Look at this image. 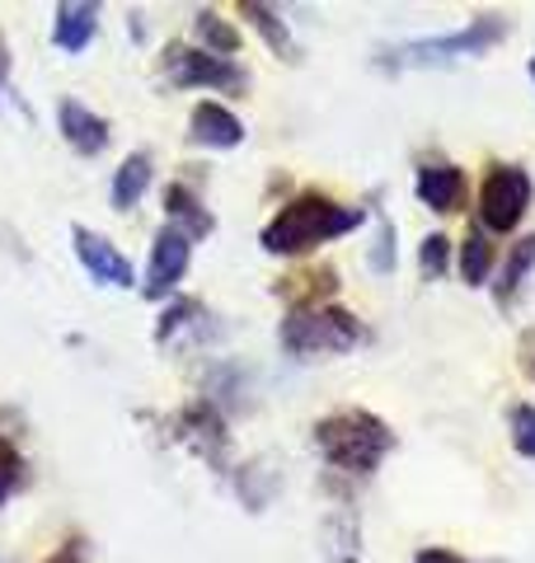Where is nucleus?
Masks as SVG:
<instances>
[{
    "label": "nucleus",
    "instance_id": "nucleus-5",
    "mask_svg": "<svg viewBox=\"0 0 535 563\" xmlns=\"http://www.w3.org/2000/svg\"><path fill=\"white\" fill-rule=\"evenodd\" d=\"M160 76L170 90H207V95H240L249 90V70L230 57H211V52L193 43H170L160 52Z\"/></svg>",
    "mask_w": 535,
    "mask_h": 563
},
{
    "label": "nucleus",
    "instance_id": "nucleus-1",
    "mask_svg": "<svg viewBox=\"0 0 535 563\" xmlns=\"http://www.w3.org/2000/svg\"><path fill=\"white\" fill-rule=\"evenodd\" d=\"M362 225H367V207H348L329 198V192L306 188L268 217V225L259 231V244L273 258H306L319 244L343 240L352 231H362Z\"/></svg>",
    "mask_w": 535,
    "mask_h": 563
},
{
    "label": "nucleus",
    "instance_id": "nucleus-7",
    "mask_svg": "<svg viewBox=\"0 0 535 563\" xmlns=\"http://www.w3.org/2000/svg\"><path fill=\"white\" fill-rule=\"evenodd\" d=\"M170 442L193 451L198 461H207V470H217V474L230 470V422L217 404L203 399V395L188 399L184 409L170 418Z\"/></svg>",
    "mask_w": 535,
    "mask_h": 563
},
{
    "label": "nucleus",
    "instance_id": "nucleus-23",
    "mask_svg": "<svg viewBox=\"0 0 535 563\" xmlns=\"http://www.w3.org/2000/svg\"><path fill=\"white\" fill-rule=\"evenodd\" d=\"M236 488H240V503L249 512H263L268 498H273V488H277V470H268V455L236 470Z\"/></svg>",
    "mask_w": 535,
    "mask_h": 563
},
{
    "label": "nucleus",
    "instance_id": "nucleus-12",
    "mask_svg": "<svg viewBox=\"0 0 535 563\" xmlns=\"http://www.w3.org/2000/svg\"><path fill=\"white\" fill-rule=\"evenodd\" d=\"M244 122L226 109L217 99H198L188 113V146H203V151H236L244 146Z\"/></svg>",
    "mask_w": 535,
    "mask_h": 563
},
{
    "label": "nucleus",
    "instance_id": "nucleus-8",
    "mask_svg": "<svg viewBox=\"0 0 535 563\" xmlns=\"http://www.w3.org/2000/svg\"><path fill=\"white\" fill-rule=\"evenodd\" d=\"M70 250H76V263L85 268V277L95 282V287H113V291H132L137 287V268L132 258L118 250L109 235H99L95 225L85 221H70Z\"/></svg>",
    "mask_w": 535,
    "mask_h": 563
},
{
    "label": "nucleus",
    "instance_id": "nucleus-27",
    "mask_svg": "<svg viewBox=\"0 0 535 563\" xmlns=\"http://www.w3.org/2000/svg\"><path fill=\"white\" fill-rule=\"evenodd\" d=\"M507 437L522 461H535V404H512L507 409Z\"/></svg>",
    "mask_w": 535,
    "mask_h": 563
},
{
    "label": "nucleus",
    "instance_id": "nucleus-2",
    "mask_svg": "<svg viewBox=\"0 0 535 563\" xmlns=\"http://www.w3.org/2000/svg\"><path fill=\"white\" fill-rule=\"evenodd\" d=\"M310 442L329 470L348 479H371L385 465V455L400 446V437L371 409H334L310 428Z\"/></svg>",
    "mask_w": 535,
    "mask_h": 563
},
{
    "label": "nucleus",
    "instance_id": "nucleus-18",
    "mask_svg": "<svg viewBox=\"0 0 535 563\" xmlns=\"http://www.w3.org/2000/svg\"><path fill=\"white\" fill-rule=\"evenodd\" d=\"M531 273H535V235H522L516 244H507V254H503V263H498V273L489 282L498 310H512L516 306V296H522Z\"/></svg>",
    "mask_w": 535,
    "mask_h": 563
},
{
    "label": "nucleus",
    "instance_id": "nucleus-28",
    "mask_svg": "<svg viewBox=\"0 0 535 563\" xmlns=\"http://www.w3.org/2000/svg\"><path fill=\"white\" fill-rule=\"evenodd\" d=\"M43 563H89V540L85 536H66Z\"/></svg>",
    "mask_w": 535,
    "mask_h": 563
},
{
    "label": "nucleus",
    "instance_id": "nucleus-25",
    "mask_svg": "<svg viewBox=\"0 0 535 563\" xmlns=\"http://www.w3.org/2000/svg\"><path fill=\"white\" fill-rule=\"evenodd\" d=\"M24 470H29V465H24L20 442H14V437H10L6 428H0V507H6V503L14 498V493L24 488V479H29Z\"/></svg>",
    "mask_w": 535,
    "mask_h": 563
},
{
    "label": "nucleus",
    "instance_id": "nucleus-21",
    "mask_svg": "<svg viewBox=\"0 0 535 563\" xmlns=\"http://www.w3.org/2000/svg\"><path fill=\"white\" fill-rule=\"evenodd\" d=\"M193 47L211 52V57H230V62H236L240 29L230 24L221 10H198V14H193Z\"/></svg>",
    "mask_w": 535,
    "mask_h": 563
},
{
    "label": "nucleus",
    "instance_id": "nucleus-26",
    "mask_svg": "<svg viewBox=\"0 0 535 563\" xmlns=\"http://www.w3.org/2000/svg\"><path fill=\"white\" fill-rule=\"evenodd\" d=\"M446 268H451V240H446L441 231L423 235V244H418V277L437 282V277H446Z\"/></svg>",
    "mask_w": 535,
    "mask_h": 563
},
{
    "label": "nucleus",
    "instance_id": "nucleus-29",
    "mask_svg": "<svg viewBox=\"0 0 535 563\" xmlns=\"http://www.w3.org/2000/svg\"><path fill=\"white\" fill-rule=\"evenodd\" d=\"M414 563H470V559L456 554V550H441V544H423V550L414 554Z\"/></svg>",
    "mask_w": 535,
    "mask_h": 563
},
{
    "label": "nucleus",
    "instance_id": "nucleus-22",
    "mask_svg": "<svg viewBox=\"0 0 535 563\" xmlns=\"http://www.w3.org/2000/svg\"><path fill=\"white\" fill-rule=\"evenodd\" d=\"M493 244H489V235L474 231L460 240V254H456V273H460V282H466V287H489V277H493Z\"/></svg>",
    "mask_w": 535,
    "mask_h": 563
},
{
    "label": "nucleus",
    "instance_id": "nucleus-4",
    "mask_svg": "<svg viewBox=\"0 0 535 563\" xmlns=\"http://www.w3.org/2000/svg\"><path fill=\"white\" fill-rule=\"evenodd\" d=\"M277 343L296 362L315 357H343V352L367 343V324L343 306H301L277 320Z\"/></svg>",
    "mask_w": 535,
    "mask_h": 563
},
{
    "label": "nucleus",
    "instance_id": "nucleus-17",
    "mask_svg": "<svg viewBox=\"0 0 535 563\" xmlns=\"http://www.w3.org/2000/svg\"><path fill=\"white\" fill-rule=\"evenodd\" d=\"M319 554L325 563H362V517L352 507H334L319 521Z\"/></svg>",
    "mask_w": 535,
    "mask_h": 563
},
{
    "label": "nucleus",
    "instance_id": "nucleus-16",
    "mask_svg": "<svg viewBox=\"0 0 535 563\" xmlns=\"http://www.w3.org/2000/svg\"><path fill=\"white\" fill-rule=\"evenodd\" d=\"M151 179H155V161L151 151H132L122 155V165L113 169V184H109V207L118 217H128V211L141 207V198L151 192Z\"/></svg>",
    "mask_w": 535,
    "mask_h": 563
},
{
    "label": "nucleus",
    "instance_id": "nucleus-13",
    "mask_svg": "<svg viewBox=\"0 0 535 563\" xmlns=\"http://www.w3.org/2000/svg\"><path fill=\"white\" fill-rule=\"evenodd\" d=\"M160 207H165V225H174L184 240H207L217 235V217H211V207L203 202L198 188L188 184H165L160 192Z\"/></svg>",
    "mask_w": 535,
    "mask_h": 563
},
{
    "label": "nucleus",
    "instance_id": "nucleus-6",
    "mask_svg": "<svg viewBox=\"0 0 535 563\" xmlns=\"http://www.w3.org/2000/svg\"><path fill=\"white\" fill-rule=\"evenodd\" d=\"M535 202V184L526 165H503L493 161L484 184H479V231L484 235H512L526 221V211Z\"/></svg>",
    "mask_w": 535,
    "mask_h": 563
},
{
    "label": "nucleus",
    "instance_id": "nucleus-24",
    "mask_svg": "<svg viewBox=\"0 0 535 563\" xmlns=\"http://www.w3.org/2000/svg\"><path fill=\"white\" fill-rule=\"evenodd\" d=\"M367 268L376 277H390L400 268V231L390 217H376V235H371V250H367Z\"/></svg>",
    "mask_w": 535,
    "mask_h": 563
},
{
    "label": "nucleus",
    "instance_id": "nucleus-31",
    "mask_svg": "<svg viewBox=\"0 0 535 563\" xmlns=\"http://www.w3.org/2000/svg\"><path fill=\"white\" fill-rule=\"evenodd\" d=\"M522 372L535 380V333H526V339H522Z\"/></svg>",
    "mask_w": 535,
    "mask_h": 563
},
{
    "label": "nucleus",
    "instance_id": "nucleus-15",
    "mask_svg": "<svg viewBox=\"0 0 535 563\" xmlns=\"http://www.w3.org/2000/svg\"><path fill=\"white\" fill-rule=\"evenodd\" d=\"M240 20L259 33V38L268 43V52H273L277 62L301 66V43H296L292 24H287V14H282L277 5H263V0H244V5H240Z\"/></svg>",
    "mask_w": 535,
    "mask_h": 563
},
{
    "label": "nucleus",
    "instance_id": "nucleus-19",
    "mask_svg": "<svg viewBox=\"0 0 535 563\" xmlns=\"http://www.w3.org/2000/svg\"><path fill=\"white\" fill-rule=\"evenodd\" d=\"M273 291L282 296V306H287V310H301V306H329V301H334V291H338V273L325 263V268H306V273L282 277Z\"/></svg>",
    "mask_w": 535,
    "mask_h": 563
},
{
    "label": "nucleus",
    "instance_id": "nucleus-3",
    "mask_svg": "<svg viewBox=\"0 0 535 563\" xmlns=\"http://www.w3.org/2000/svg\"><path fill=\"white\" fill-rule=\"evenodd\" d=\"M512 33V20L498 10H484L466 20L451 33H427V38H404V43H385L376 47V66L381 70H433V66H460V62H479L484 52H493Z\"/></svg>",
    "mask_w": 535,
    "mask_h": 563
},
{
    "label": "nucleus",
    "instance_id": "nucleus-20",
    "mask_svg": "<svg viewBox=\"0 0 535 563\" xmlns=\"http://www.w3.org/2000/svg\"><path fill=\"white\" fill-rule=\"evenodd\" d=\"M203 320H207V306L198 296H170V301L160 306V320H155V347L178 343L184 333L203 329Z\"/></svg>",
    "mask_w": 535,
    "mask_h": 563
},
{
    "label": "nucleus",
    "instance_id": "nucleus-32",
    "mask_svg": "<svg viewBox=\"0 0 535 563\" xmlns=\"http://www.w3.org/2000/svg\"><path fill=\"white\" fill-rule=\"evenodd\" d=\"M526 76H531V80H535V57H531V62H526Z\"/></svg>",
    "mask_w": 535,
    "mask_h": 563
},
{
    "label": "nucleus",
    "instance_id": "nucleus-10",
    "mask_svg": "<svg viewBox=\"0 0 535 563\" xmlns=\"http://www.w3.org/2000/svg\"><path fill=\"white\" fill-rule=\"evenodd\" d=\"M466 169H460L456 161H441V155H433V161H418L414 169V198L437 211V217H451V211H460V202H466Z\"/></svg>",
    "mask_w": 535,
    "mask_h": 563
},
{
    "label": "nucleus",
    "instance_id": "nucleus-30",
    "mask_svg": "<svg viewBox=\"0 0 535 563\" xmlns=\"http://www.w3.org/2000/svg\"><path fill=\"white\" fill-rule=\"evenodd\" d=\"M6 95H14V85H10V47L0 38V103H6Z\"/></svg>",
    "mask_w": 535,
    "mask_h": 563
},
{
    "label": "nucleus",
    "instance_id": "nucleus-11",
    "mask_svg": "<svg viewBox=\"0 0 535 563\" xmlns=\"http://www.w3.org/2000/svg\"><path fill=\"white\" fill-rule=\"evenodd\" d=\"M57 132H62V141L76 155H85V161H95V155H103L109 151V141H113V128H109V118L103 113H95L89 103H80V99H57Z\"/></svg>",
    "mask_w": 535,
    "mask_h": 563
},
{
    "label": "nucleus",
    "instance_id": "nucleus-14",
    "mask_svg": "<svg viewBox=\"0 0 535 563\" xmlns=\"http://www.w3.org/2000/svg\"><path fill=\"white\" fill-rule=\"evenodd\" d=\"M95 38H99V5H89V0H62L52 10V43H57V52L80 57Z\"/></svg>",
    "mask_w": 535,
    "mask_h": 563
},
{
    "label": "nucleus",
    "instance_id": "nucleus-9",
    "mask_svg": "<svg viewBox=\"0 0 535 563\" xmlns=\"http://www.w3.org/2000/svg\"><path fill=\"white\" fill-rule=\"evenodd\" d=\"M188 263H193V240H184L174 225H160L151 235V258H146V277L137 282V291L146 301L165 306L170 296H178V282L188 277Z\"/></svg>",
    "mask_w": 535,
    "mask_h": 563
}]
</instances>
